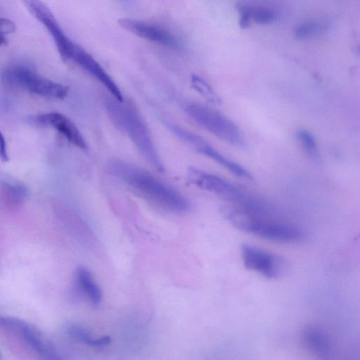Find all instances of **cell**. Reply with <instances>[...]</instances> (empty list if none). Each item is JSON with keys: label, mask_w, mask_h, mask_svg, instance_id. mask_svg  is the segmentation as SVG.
I'll return each instance as SVG.
<instances>
[{"label": "cell", "mask_w": 360, "mask_h": 360, "mask_svg": "<svg viewBox=\"0 0 360 360\" xmlns=\"http://www.w3.org/2000/svg\"><path fill=\"white\" fill-rule=\"evenodd\" d=\"M109 169L137 194L164 209L180 214L191 209L188 199L146 170L120 161L111 162Z\"/></svg>", "instance_id": "1"}, {"label": "cell", "mask_w": 360, "mask_h": 360, "mask_svg": "<svg viewBox=\"0 0 360 360\" xmlns=\"http://www.w3.org/2000/svg\"><path fill=\"white\" fill-rule=\"evenodd\" d=\"M105 107L110 119L129 137L143 159L157 171L164 172V166L150 130L138 112L114 98L108 100Z\"/></svg>", "instance_id": "2"}, {"label": "cell", "mask_w": 360, "mask_h": 360, "mask_svg": "<svg viewBox=\"0 0 360 360\" xmlns=\"http://www.w3.org/2000/svg\"><path fill=\"white\" fill-rule=\"evenodd\" d=\"M186 111L198 125L215 136L232 146H244L245 140L241 130L221 113L199 104L188 105Z\"/></svg>", "instance_id": "3"}, {"label": "cell", "mask_w": 360, "mask_h": 360, "mask_svg": "<svg viewBox=\"0 0 360 360\" xmlns=\"http://www.w3.org/2000/svg\"><path fill=\"white\" fill-rule=\"evenodd\" d=\"M31 15L44 26L52 36L64 61H71L78 45L63 32L49 8L41 0H23Z\"/></svg>", "instance_id": "4"}, {"label": "cell", "mask_w": 360, "mask_h": 360, "mask_svg": "<svg viewBox=\"0 0 360 360\" xmlns=\"http://www.w3.org/2000/svg\"><path fill=\"white\" fill-rule=\"evenodd\" d=\"M242 231L263 239L279 242H299L303 233L297 228L268 222L260 219L256 214H251L246 220Z\"/></svg>", "instance_id": "5"}, {"label": "cell", "mask_w": 360, "mask_h": 360, "mask_svg": "<svg viewBox=\"0 0 360 360\" xmlns=\"http://www.w3.org/2000/svg\"><path fill=\"white\" fill-rule=\"evenodd\" d=\"M242 256L244 266L249 270L270 279H276L281 274L283 262L266 251L244 244L242 247Z\"/></svg>", "instance_id": "6"}, {"label": "cell", "mask_w": 360, "mask_h": 360, "mask_svg": "<svg viewBox=\"0 0 360 360\" xmlns=\"http://www.w3.org/2000/svg\"><path fill=\"white\" fill-rule=\"evenodd\" d=\"M189 182L196 187L240 203L244 196L226 180L195 168L187 172Z\"/></svg>", "instance_id": "7"}, {"label": "cell", "mask_w": 360, "mask_h": 360, "mask_svg": "<svg viewBox=\"0 0 360 360\" xmlns=\"http://www.w3.org/2000/svg\"><path fill=\"white\" fill-rule=\"evenodd\" d=\"M0 327L20 334L33 349L49 359H59L54 348L45 337L28 323L9 317H0Z\"/></svg>", "instance_id": "8"}, {"label": "cell", "mask_w": 360, "mask_h": 360, "mask_svg": "<svg viewBox=\"0 0 360 360\" xmlns=\"http://www.w3.org/2000/svg\"><path fill=\"white\" fill-rule=\"evenodd\" d=\"M31 121L41 127H52L62 134L72 145L86 150L87 143L77 125L65 116L52 112L39 115Z\"/></svg>", "instance_id": "9"}, {"label": "cell", "mask_w": 360, "mask_h": 360, "mask_svg": "<svg viewBox=\"0 0 360 360\" xmlns=\"http://www.w3.org/2000/svg\"><path fill=\"white\" fill-rule=\"evenodd\" d=\"M71 61L78 64L99 81L114 99L123 102V96L118 86L104 68L89 53L79 46Z\"/></svg>", "instance_id": "10"}, {"label": "cell", "mask_w": 360, "mask_h": 360, "mask_svg": "<svg viewBox=\"0 0 360 360\" xmlns=\"http://www.w3.org/2000/svg\"><path fill=\"white\" fill-rule=\"evenodd\" d=\"M118 24L123 29L143 39L165 47H178V42L176 38L170 32L159 26L129 19H120Z\"/></svg>", "instance_id": "11"}, {"label": "cell", "mask_w": 360, "mask_h": 360, "mask_svg": "<svg viewBox=\"0 0 360 360\" xmlns=\"http://www.w3.org/2000/svg\"><path fill=\"white\" fill-rule=\"evenodd\" d=\"M24 89L49 99L63 100L68 94V88L37 75L33 70L27 78Z\"/></svg>", "instance_id": "12"}, {"label": "cell", "mask_w": 360, "mask_h": 360, "mask_svg": "<svg viewBox=\"0 0 360 360\" xmlns=\"http://www.w3.org/2000/svg\"><path fill=\"white\" fill-rule=\"evenodd\" d=\"M194 149L198 153L206 156L216 163L221 165L235 176L245 180L253 179L252 175L248 170L213 149L208 145V143L203 139L198 143Z\"/></svg>", "instance_id": "13"}, {"label": "cell", "mask_w": 360, "mask_h": 360, "mask_svg": "<svg viewBox=\"0 0 360 360\" xmlns=\"http://www.w3.org/2000/svg\"><path fill=\"white\" fill-rule=\"evenodd\" d=\"M305 346L313 354L327 358L332 350V341L329 336L322 329L318 327L306 329L303 335Z\"/></svg>", "instance_id": "14"}, {"label": "cell", "mask_w": 360, "mask_h": 360, "mask_svg": "<svg viewBox=\"0 0 360 360\" xmlns=\"http://www.w3.org/2000/svg\"><path fill=\"white\" fill-rule=\"evenodd\" d=\"M33 70L26 64L12 65L3 71L2 82L8 88H24L27 77Z\"/></svg>", "instance_id": "15"}, {"label": "cell", "mask_w": 360, "mask_h": 360, "mask_svg": "<svg viewBox=\"0 0 360 360\" xmlns=\"http://www.w3.org/2000/svg\"><path fill=\"white\" fill-rule=\"evenodd\" d=\"M77 276L80 285L91 303L94 306H99L102 302L103 293L88 269L83 266L79 267L77 270Z\"/></svg>", "instance_id": "16"}, {"label": "cell", "mask_w": 360, "mask_h": 360, "mask_svg": "<svg viewBox=\"0 0 360 360\" xmlns=\"http://www.w3.org/2000/svg\"><path fill=\"white\" fill-rule=\"evenodd\" d=\"M68 333L72 338L91 347H104L111 343V337L94 338L86 328L78 324L70 325Z\"/></svg>", "instance_id": "17"}, {"label": "cell", "mask_w": 360, "mask_h": 360, "mask_svg": "<svg viewBox=\"0 0 360 360\" xmlns=\"http://www.w3.org/2000/svg\"><path fill=\"white\" fill-rule=\"evenodd\" d=\"M0 192L10 202L22 203L28 196L26 188L19 183L4 181L0 183Z\"/></svg>", "instance_id": "18"}, {"label": "cell", "mask_w": 360, "mask_h": 360, "mask_svg": "<svg viewBox=\"0 0 360 360\" xmlns=\"http://www.w3.org/2000/svg\"><path fill=\"white\" fill-rule=\"evenodd\" d=\"M191 84L194 89L202 95L206 100L214 104H220L221 99L212 87L198 76H192Z\"/></svg>", "instance_id": "19"}, {"label": "cell", "mask_w": 360, "mask_h": 360, "mask_svg": "<svg viewBox=\"0 0 360 360\" xmlns=\"http://www.w3.org/2000/svg\"><path fill=\"white\" fill-rule=\"evenodd\" d=\"M298 138L306 152L312 157L318 155V143L315 136L307 130H300L297 132Z\"/></svg>", "instance_id": "20"}, {"label": "cell", "mask_w": 360, "mask_h": 360, "mask_svg": "<svg viewBox=\"0 0 360 360\" xmlns=\"http://www.w3.org/2000/svg\"><path fill=\"white\" fill-rule=\"evenodd\" d=\"M321 25L315 22H310L299 25L295 31V37L300 40H307L321 31Z\"/></svg>", "instance_id": "21"}, {"label": "cell", "mask_w": 360, "mask_h": 360, "mask_svg": "<svg viewBox=\"0 0 360 360\" xmlns=\"http://www.w3.org/2000/svg\"><path fill=\"white\" fill-rule=\"evenodd\" d=\"M252 19L258 24L267 25L275 21L276 15L271 10L260 8L252 10Z\"/></svg>", "instance_id": "22"}, {"label": "cell", "mask_w": 360, "mask_h": 360, "mask_svg": "<svg viewBox=\"0 0 360 360\" xmlns=\"http://www.w3.org/2000/svg\"><path fill=\"white\" fill-rule=\"evenodd\" d=\"M15 24L10 20L0 18V47L5 46L8 42L7 36L15 33Z\"/></svg>", "instance_id": "23"}, {"label": "cell", "mask_w": 360, "mask_h": 360, "mask_svg": "<svg viewBox=\"0 0 360 360\" xmlns=\"http://www.w3.org/2000/svg\"><path fill=\"white\" fill-rule=\"evenodd\" d=\"M237 9L240 15V25L243 29H246L250 25L252 19V10L243 6H238Z\"/></svg>", "instance_id": "24"}, {"label": "cell", "mask_w": 360, "mask_h": 360, "mask_svg": "<svg viewBox=\"0 0 360 360\" xmlns=\"http://www.w3.org/2000/svg\"><path fill=\"white\" fill-rule=\"evenodd\" d=\"M0 159H1L3 162H8L10 160L6 140L4 134L1 132H0Z\"/></svg>", "instance_id": "25"}]
</instances>
